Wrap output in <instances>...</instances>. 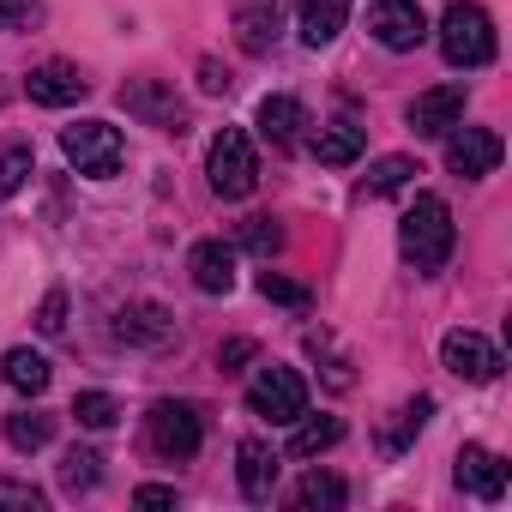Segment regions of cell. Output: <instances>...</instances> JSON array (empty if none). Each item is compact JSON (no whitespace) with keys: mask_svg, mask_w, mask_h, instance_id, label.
Returning <instances> with one entry per match:
<instances>
[{"mask_svg":"<svg viewBox=\"0 0 512 512\" xmlns=\"http://www.w3.org/2000/svg\"><path fill=\"white\" fill-rule=\"evenodd\" d=\"M452 241H458V229H452V205H446L440 193H416V205H410L404 223H398L404 260H410L416 272H440V266L452 260Z\"/></svg>","mask_w":512,"mask_h":512,"instance_id":"cell-1","label":"cell"},{"mask_svg":"<svg viewBox=\"0 0 512 512\" xmlns=\"http://www.w3.org/2000/svg\"><path fill=\"white\" fill-rule=\"evenodd\" d=\"M247 410H253V416H266V422H278V428H290V422L308 416V380H302L296 368L266 362L260 374L247 380Z\"/></svg>","mask_w":512,"mask_h":512,"instance_id":"cell-5","label":"cell"},{"mask_svg":"<svg viewBox=\"0 0 512 512\" xmlns=\"http://www.w3.org/2000/svg\"><path fill=\"white\" fill-rule=\"evenodd\" d=\"M145 440H151L157 458L181 464V458H193L205 446V410L193 398H157L151 416H145Z\"/></svg>","mask_w":512,"mask_h":512,"instance_id":"cell-3","label":"cell"},{"mask_svg":"<svg viewBox=\"0 0 512 512\" xmlns=\"http://www.w3.org/2000/svg\"><path fill=\"white\" fill-rule=\"evenodd\" d=\"M344 25H350V0H302V43L308 49H326Z\"/></svg>","mask_w":512,"mask_h":512,"instance_id":"cell-19","label":"cell"},{"mask_svg":"<svg viewBox=\"0 0 512 512\" xmlns=\"http://www.w3.org/2000/svg\"><path fill=\"white\" fill-rule=\"evenodd\" d=\"M296 428V440H290V458H320V452H332L338 440H344V422L338 416H302V422H290Z\"/></svg>","mask_w":512,"mask_h":512,"instance_id":"cell-21","label":"cell"},{"mask_svg":"<svg viewBox=\"0 0 512 512\" xmlns=\"http://www.w3.org/2000/svg\"><path fill=\"white\" fill-rule=\"evenodd\" d=\"M0 506H25V512H43V506H49V494H43V488H31V482H0Z\"/></svg>","mask_w":512,"mask_h":512,"instance_id":"cell-33","label":"cell"},{"mask_svg":"<svg viewBox=\"0 0 512 512\" xmlns=\"http://www.w3.org/2000/svg\"><path fill=\"white\" fill-rule=\"evenodd\" d=\"M49 440H55V416H43V410L7 416V446H13V452H43Z\"/></svg>","mask_w":512,"mask_h":512,"instance_id":"cell-23","label":"cell"},{"mask_svg":"<svg viewBox=\"0 0 512 512\" xmlns=\"http://www.w3.org/2000/svg\"><path fill=\"white\" fill-rule=\"evenodd\" d=\"M73 416H79L85 428H115V422H121V404H115L109 392H79V398H73Z\"/></svg>","mask_w":512,"mask_h":512,"instance_id":"cell-29","label":"cell"},{"mask_svg":"<svg viewBox=\"0 0 512 512\" xmlns=\"http://www.w3.org/2000/svg\"><path fill=\"white\" fill-rule=\"evenodd\" d=\"M344 500H350V488H344V476H332V470H308L302 488H296V506H302V512H314V506H320V512H338Z\"/></svg>","mask_w":512,"mask_h":512,"instance_id":"cell-22","label":"cell"},{"mask_svg":"<svg viewBox=\"0 0 512 512\" xmlns=\"http://www.w3.org/2000/svg\"><path fill=\"white\" fill-rule=\"evenodd\" d=\"M440 55L452 67H464V73L494 61V19L476 7V0H452L440 13Z\"/></svg>","mask_w":512,"mask_h":512,"instance_id":"cell-2","label":"cell"},{"mask_svg":"<svg viewBox=\"0 0 512 512\" xmlns=\"http://www.w3.org/2000/svg\"><path fill=\"white\" fill-rule=\"evenodd\" d=\"M49 374H55V368H49V356H37V350H25V344H19V350H7V386H19V392H31V398H37V392L49 386Z\"/></svg>","mask_w":512,"mask_h":512,"instance_id":"cell-24","label":"cell"},{"mask_svg":"<svg viewBox=\"0 0 512 512\" xmlns=\"http://www.w3.org/2000/svg\"><path fill=\"white\" fill-rule=\"evenodd\" d=\"M187 272H193V290L229 296V290H235V247H229V241H193Z\"/></svg>","mask_w":512,"mask_h":512,"instance_id":"cell-15","label":"cell"},{"mask_svg":"<svg viewBox=\"0 0 512 512\" xmlns=\"http://www.w3.org/2000/svg\"><path fill=\"white\" fill-rule=\"evenodd\" d=\"M494 163H500V133H488V127H452V139H446V169L452 175H464V181H476V175H494Z\"/></svg>","mask_w":512,"mask_h":512,"instance_id":"cell-9","label":"cell"},{"mask_svg":"<svg viewBox=\"0 0 512 512\" xmlns=\"http://www.w3.org/2000/svg\"><path fill=\"white\" fill-rule=\"evenodd\" d=\"M121 109H127V115H139L145 127L187 133V103H181L163 79H127V85H121Z\"/></svg>","mask_w":512,"mask_h":512,"instance_id":"cell-7","label":"cell"},{"mask_svg":"<svg viewBox=\"0 0 512 512\" xmlns=\"http://www.w3.org/2000/svg\"><path fill=\"white\" fill-rule=\"evenodd\" d=\"M235 247H247V253H260V260H272V253L284 247V229H278L272 217H247V223L235 229Z\"/></svg>","mask_w":512,"mask_h":512,"instance_id":"cell-27","label":"cell"},{"mask_svg":"<svg viewBox=\"0 0 512 512\" xmlns=\"http://www.w3.org/2000/svg\"><path fill=\"white\" fill-rule=\"evenodd\" d=\"M260 296H266V302H284V308H308V290L290 284V278H278V272L260 278Z\"/></svg>","mask_w":512,"mask_h":512,"instance_id":"cell-31","label":"cell"},{"mask_svg":"<svg viewBox=\"0 0 512 512\" xmlns=\"http://www.w3.org/2000/svg\"><path fill=\"white\" fill-rule=\"evenodd\" d=\"M422 37H428V19H422L416 0H380V7H374V43H380V49L404 55V49H416Z\"/></svg>","mask_w":512,"mask_h":512,"instance_id":"cell-12","label":"cell"},{"mask_svg":"<svg viewBox=\"0 0 512 512\" xmlns=\"http://www.w3.org/2000/svg\"><path fill=\"white\" fill-rule=\"evenodd\" d=\"M410 175H416V163H410V157H380V163L368 169V193H398Z\"/></svg>","mask_w":512,"mask_h":512,"instance_id":"cell-30","label":"cell"},{"mask_svg":"<svg viewBox=\"0 0 512 512\" xmlns=\"http://www.w3.org/2000/svg\"><path fill=\"white\" fill-rule=\"evenodd\" d=\"M133 506H175V488H163V482H145V488H133Z\"/></svg>","mask_w":512,"mask_h":512,"instance_id":"cell-36","label":"cell"},{"mask_svg":"<svg viewBox=\"0 0 512 512\" xmlns=\"http://www.w3.org/2000/svg\"><path fill=\"white\" fill-rule=\"evenodd\" d=\"M199 85H205V91L217 97V91H229V73H223L217 61H205V67H199Z\"/></svg>","mask_w":512,"mask_h":512,"instance_id":"cell-37","label":"cell"},{"mask_svg":"<svg viewBox=\"0 0 512 512\" xmlns=\"http://www.w3.org/2000/svg\"><path fill=\"white\" fill-rule=\"evenodd\" d=\"M97 482H103V452L73 446V452L61 458V488H67V494H91Z\"/></svg>","mask_w":512,"mask_h":512,"instance_id":"cell-25","label":"cell"},{"mask_svg":"<svg viewBox=\"0 0 512 512\" xmlns=\"http://www.w3.org/2000/svg\"><path fill=\"white\" fill-rule=\"evenodd\" d=\"M61 151H67V163H73L79 175H91V181H109V175L121 169V157H127L121 127H109V121H79V127H67V133H61Z\"/></svg>","mask_w":512,"mask_h":512,"instance_id":"cell-6","label":"cell"},{"mask_svg":"<svg viewBox=\"0 0 512 512\" xmlns=\"http://www.w3.org/2000/svg\"><path fill=\"white\" fill-rule=\"evenodd\" d=\"M440 362L458 374V380H476V386H488V380H500V350L482 338V332H446V344H440Z\"/></svg>","mask_w":512,"mask_h":512,"instance_id":"cell-8","label":"cell"},{"mask_svg":"<svg viewBox=\"0 0 512 512\" xmlns=\"http://www.w3.org/2000/svg\"><path fill=\"white\" fill-rule=\"evenodd\" d=\"M464 121V85H434L410 103V133L416 139H446Z\"/></svg>","mask_w":512,"mask_h":512,"instance_id":"cell-11","label":"cell"},{"mask_svg":"<svg viewBox=\"0 0 512 512\" xmlns=\"http://www.w3.org/2000/svg\"><path fill=\"white\" fill-rule=\"evenodd\" d=\"M314 157H320L326 169H350V163L362 157V127H356V121H332V127H320Z\"/></svg>","mask_w":512,"mask_h":512,"instance_id":"cell-20","label":"cell"},{"mask_svg":"<svg viewBox=\"0 0 512 512\" xmlns=\"http://www.w3.org/2000/svg\"><path fill=\"white\" fill-rule=\"evenodd\" d=\"M458 488L476 494V500H500L506 494V458L488 452V446H458Z\"/></svg>","mask_w":512,"mask_h":512,"instance_id":"cell-14","label":"cell"},{"mask_svg":"<svg viewBox=\"0 0 512 512\" xmlns=\"http://www.w3.org/2000/svg\"><path fill=\"white\" fill-rule=\"evenodd\" d=\"M37 332H43V338L67 332V290H49V296H43V308H37Z\"/></svg>","mask_w":512,"mask_h":512,"instance_id":"cell-32","label":"cell"},{"mask_svg":"<svg viewBox=\"0 0 512 512\" xmlns=\"http://www.w3.org/2000/svg\"><path fill=\"white\" fill-rule=\"evenodd\" d=\"M205 175H211V193L217 199H247L253 181H260V157H253V139L241 127H223L205 151Z\"/></svg>","mask_w":512,"mask_h":512,"instance_id":"cell-4","label":"cell"},{"mask_svg":"<svg viewBox=\"0 0 512 512\" xmlns=\"http://www.w3.org/2000/svg\"><path fill=\"white\" fill-rule=\"evenodd\" d=\"M115 338L133 350H163V344H175V314L163 302H127L115 314Z\"/></svg>","mask_w":512,"mask_h":512,"instance_id":"cell-10","label":"cell"},{"mask_svg":"<svg viewBox=\"0 0 512 512\" xmlns=\"http://www.w3.org/2000/svg\"><path fill=\"white\" fill-rule=\"evenodd\" d=\"M31 169H37L31 145H13V151H0V199H13V193L31 181Z\"/></svg>","mask_w":512,"mask_h":512,"instance_id":"cell-28","label":"cell"},{"mask_svg":"<svg viewBox=\"0 0 512 512\" xmlns=\"http://www.w3.org/2000/svg\"><path fill=\"white\" fill-rule=\"evenodd\" d=\"M25 91H31V103H43V109H67V103H79V97L91 91V79H85L73 61H43V67H31Z\"/></svg>","mask_w":512,"mask_h":512,"instance_id":"cell-13","label":"cell"},{"mask_svg":"<svg viewBox=\"0 0 512 512\" xmlns=\"http://www.w3.org/2000/svg\"><path fill=\"white\" fill-rule=\"evenodd\" d=\"M302 127H308V109L296 97H266L260 103V139H272L278 151H296L302 145Z\"/></svg>","mask_w":512,"mask_h":512,"instance_id":"cell-18","label":"cell"},{"mask_svg":"<svg viewBox=\"0 0 512 512\" xmlns=\"http://www.w3.org/2000/svg\"><path fill=\"white\" fill-rule=\"evenodd\" d=\"M235 476H241V494L260 506V500H272V488H278V452L266 446V440H241L235 446Z\"/></svg>","mask_w":512,"mask_h":512,"instance_id":"cell-17","label":"cell"},{"mask_svg":"<svg viewBox=\"0 0 512 512\" xmlns=\"http://www.w3.org/2000/svg\"><path fill=\"white\" fill-rule=\"evenodd\" d=\"M37 19V0H0V31H25Z\"/></svg>","mask_w":512,"mask_h":512,"instance_id":"cell-34","label":"cell"},{"mask_svg":"<svg viewBox=\"0 0 512 512\" xmlns=\"http://www.w3.org/2000/svg\"><path fill=\"white\" fill-rule=\"evenodd\" d=\"M278 19H284L278 0H235V43L247 55H266L278 43Z\"/></svg>","mask_w":512,"mask_h":512,"instance_id":"cell-16","label":"cell"},{"mask_svg":"<svg viewBox=\"0 0 512 512\" xmlns=\"http://www.w3.org/2000/svg\"><path fill=\"white\" fill-rule=\"evenodd\" d=\"M217 362H223V368H229V374H235V368H241V362H253V338H229V344H223V350H217Z\"/></svg>","mask_w":512,"mask_h":512,"instance_id":"cell-35","label":"cell"},{"mask_svg":"<svg viewBox=\"0 0 512 512\" xmlns=\"http://www.w3.org/2000/svg\"><path fill=\"white\" fill-rule=\"evenodd\" d=\"M428 416H434V398H410V404L398 410V422L386 428V440H380V446H386V452H404V446L422 434V422H428Z\"/></svg>","mask_w":512,"mask_h":512,"instance_id":"cell-26","label":"cell"}]
</instances>
